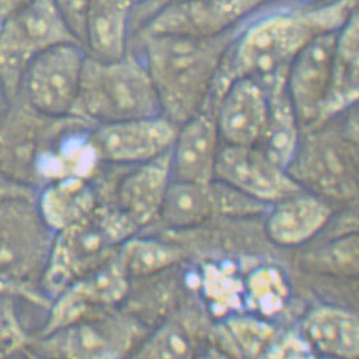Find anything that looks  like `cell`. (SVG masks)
Masks as SVG:
<instances>
[{
	"label": "cell",
	"mask_w": 359,
	"mask_h": 359,
	"mask_svg": "<svg viewBox=\"0 0 359 359\" xmlns=\"http://www.w3.org/2000/svg\"><path fill=\"white\" fill-rule=\"evenodd\" d=\"M31 0H0V25L27 6Z\"/></svg>",
	"instance_id": "836d02e7"
},
{
	"label": "cell",
	"mask_w": 359,
	"mask_h": 359,
	"mask_svg": "<svg viewBox=\"0 0 359 359\" xmlns=\"http://www.w3.org/2000/svg\"><path fill=\"white\" fill-rule=\"evenodd\" d=\"M36 193L32 188L17 184L0 174V201L15 196H34Z\"/></svg>",
	"instance_id": "d6a6232c"
},
{
	"label": "cell",
	"mask_w": 359,
	"mask_h": 359,
	"mask_svg": "<svg viewBox=\"0 0 359 359\" xmlns=\"http://www.w3.org/2000/svg\"><path fill=\"white\" fill-rule=\"evenodd\" d=\"M147 326L121 307L43 335H34L28 355L42 358L133 357Z\"/></svg>",
	"instance_id": "5b68a950"
},
{
	"label": "cell",
	"mask_w": 359,
	"mask_h": 359,
	"mask_svg": "<svg viewBox=\"0 0 359 359\" xmlns=\"http://www.w3.org/2000/svg\"><path fill=\"white\" fill-rule=\"evenodd\" d=\"M67 42L79 43L53 0H31L0 25V78L12 100L28 62L47 48Z\"/></svg>",
	"instance_id": "8992f818"
},
{
	"label": "cell",
	"mask_w": 359,
	"mask_h": 359,
	"mask_svg": "<svg viewBox=\"0 0 359 359\" xmlns=\"http://www.w3.org/2000/svg\"><path fill=\"white\" fill-rule=\"evenodd\" d=\"M55 233L41 215L36 194L0 201V273L40 285Z\"/></svg>",
	"instance_id": "ba28073f"
},
{
	"label": "cell",
	"mask_w": 359,
	"mask_h": 359,
	"mask_svg": "<svg viewBox=\"0 0 359 359\" xmlns=\"http://www.w3.org/2000/svg\"><path fill=\"white\" fill-rule=\"evenodd\" d=\"M86 57L75 42L47 48L28 62L15 97L50 117L73 116Z\"/></svg>",
	"instance_id": "9c48e42d"
},
{
	"label": "cell",
	"mask_w": 359,
	"mask_h": 359,
	"mask_svg": "<svg viewBox=\"0 0 359 359\" xmlns=\"http://www.w3.org/2000/svg\"><path fill=\"white\" fill-rule=\"evenodd\" d=\"M170 182L169 150L156 159L130 167L114 188V203L108 207L137 233L158 217Z\"/></svg>",
	"instance_id": "2e32d148"
},
{
	"label": "cell",
	"mask_w": 359,
	"mask_h": 359,
	"mask_svg": "<svg viewBox=\"0 0 359 359\" xmlns=\"http://www.w3.org/2000/svg\"><path fill=\"white\" fill-rule=\"evenodd\" d=\"M12 98L8 93L7 88L4 86L3 80L0 78V118L7 112L8 108L11 106Z\"/></svg>",
	"instance_id": "e575fe53"
},
{
	"label": "cell",
	"mask_w": 359,
	"mask_h": 359,
	"mask_svg": "<svg viewBox=\"0 0 359 359\" xmlns=\"http://www.w3.org/2000/svg\"><path fill=\"white\" fill-rule=\"evenodd\" d=\"M271 0H182L160 9L135 34L208 39L241 26Z\"/></svg>",
	"instance_id": "7c38bea8"
},
{
	"label": "cell",
	"mask_w": 359,
	"mask_h": 359,
	"mask_svg": "<svg viewBox=\"0 0 359 359\" xmlns=\"http://www.w3.org/2000/svg\"><path fill=\"white\" fill-rule=\"evenodd\" d=\"M53 3L70 32L83 46L86 18L90 0H53Z\"/></svg>",
	"instance_id": "4dcf8cb0"
},
{
	"label": "cell",
	"mask_w": 359,
	"mask_h": 359,
	"mask_svg": "<svg viewBox=\"0 0 359 359\" xmlns=\"http://www.w3.org/2000/svg\"><path fill=\"white\" fill-rule=\"evenodd\" d=\"M42 217L55 233L86 219L100 205L88 177H65L48 182L36 193Z\"/></svg>",
	"instance_id": "7402d4cb"
},
{
	"label": "cell",
	"mask_w": 359,
	"mask_h": 359,
	"mask_svg": "<svg viewBox=\"0 0 359 359\" xmlns=\"http://www.w3.org/2000/svg\"><path fill=\"white\" fill-rule=\"evenodd\" d=\"M158 114L159 100L139 53L130 48L117 60L86 57L74 117L97 126Z\"/></svg>",
	"instance_id": "277c9868"
},
{
	"label": "cell",
	"mask_w": 359,
	"mask_h": 359,
	"mask_svg": "<svg viewBox=\"0 0 359 359\" xmlns=\"http://www.w3.org/2000/svg\"><path fill=\"white\" fill-rule=\"evenodd\" d=\"M358 20V11H355L338 31L329 88L320 109L319 118L313 126L339 117L357 107L359 98Z\"/></svg>",
	"instance_id": "d6986e66"
},
{
	"label": "cell",
	"mask_w": 359,
	"mask_h": 359,
	"mask_svg": "<svg viewBox=\"0 0 359 359\" xmlns=\"http://www.w3.org/2000/svg\"><path fill=\"white\" fill-rule=\"evenodd\" d=\"M337 34L338 31L315 37L288 67L287 93L297 114L301 131L313 126L319 118L330 81Z\"/></svg>",
	"instance_id": "5bb4252c"
},
{
	"label": "cell",
	"mask_w": 359,
	"mask_h": 359,
	"mask_svg": "<svg viewBox=\"0 0 359 359\" xmlns=\"http://www.w3.org/2000/svg\"><path fill=\"white\" fill-rule=\"evenodd\" d=\"M221 145L212 111L203 108L180 123L170 149L172 180L194 183L215 180Z\"/></svg>",
	"instance_id": "e0dca14e"
},
{
	"label": "cell",
	"mask_w": 359,
	"mask_h": 359,
	"mask_svg": "<svg viewBox=\"0 0 359 359\" xmlns=\"http://www.w3.org/2000/svg\"><path fill=\"white\" fill-rule=\"evenodd\" d=\"M293 1H301V3H318V1H323V0H293Z\"/></svg>",
	"instance_id": "d590c367"
},
{
	"label": "cell",
	"mask_w": 359,
	"mask_h": 359,
	"mask_svg": "<svg viewBox=\"0 0 359 359\" xmlns=\"http://www.w3.org/2000/svg\"><path fill=\"white\" fill-rule=\"evenodd\" d=\"M120 244L98 205L86 219L55 233L41 290L53 301L69 285L112 259Z\"/></svg>",
	"instance_id": "52a82bcc"
},
{
	"label": "cell",
	"mask_w": 359,
	"mask_h": 359,
	"mask_svg": "<svg viewBox=\"0 0 359 359\" xmlns=\"http://www.w3.org/2000/svg\"><path fill=\"white\" fill-rule=\"evenodd\" d=\"M177 1H182V0H147L144 3L133 4V20H131L133 34L136 31H139L141 27L144 26L147 20L153 17L154 14L159 12L160 9L167 7L169 4L177 3Z\"/></svg>",
	"instance_id": "1f68e13d"
},
{
	"label": "cell",
	"mask_w": 359,
	"mask_h": 359,
	"mask_svg": "<svg viewBox=\"0 0 359 359\" xmlns=\"http://www.w3.org/2000/svg\"><path fill=\"white\" fill-rule=\"evenodd\" d=\"M131 282L114 258L88 273L53 297L46 319L34 335H43L81 320L118 309L125 302Z\"/></svg>",
	"instance_id": "30bf717a"
},
{
	"label": "cell",
	"mask_w": 359,
	"mask_h": 359,
	"mask_svg": "<svg viewBox=\"0 0 359 359\" xmlns=\"http://www.w3.org/2000/svg\"><path fill=\"white\" fill-rule=\"evenodd\" d=\"M287 169L260 147L222 144L215 180L271 206L277 201L304 191Z\"/></svg>",
	"instance_id": "4fadbf2b"
},
{
	"label": "cell",
	"mask_w": 359,
	"mask_h": 359,
	"mask_svg": "<svg viewBox=\"0 0 359 359\" xmlns=\"http://www.w3.org/2000/svg\"><path fill=\"white\" fill-rule=\"evenodd\" d=\"M240 27L208 39L175 34L131 37L130 48L147 67L163 116L180 125L206 107L221 62Z\"/></svg>",
	"instance_id": "7a4b0ae2"
},
{
	"label": "cell",
	"mask_w": 359,
	"mask_h": 359,
	"mask_svg": "<svg viewBox=\"0 0 359 359\" xmlns=\"http://www.w3.org/2000/svg\"><path fill=\"white\" fill-rule=\"evenodd\" d=\"M133 3L130 0H90L83 47L97 60H117L130 50Z\"/></svg>",
	"instance_id": "ffe728a7"
},
{
	"label": "cell",
	"mask_w": 359,
	"mask_h": 359,
	"mask_svg": "<svg viewBox=\"0 0 359 359\" xmlns=\"http://www.w3.org/2000/svg\"><path fill=\"white\" fill-rule=\"evenodd\" d=\"M248 288L259 311L271 313L277 311L286 299V283L280 274L271 268L262 269L250 277Z\"/></svg>",
	"instance_id": "f1b7e54d"
},
{
	"label": "cell",
	"mask_w": 359,
	"mask_h": 359,
	"mask_svg": "<svg viewBox=\"0 0 359 359\" xmlns=\"http://www.w3.org/2000/svg\"><path fill=\"white\" fill-rule=\"evenodd\" d=\"M332 216L325 200L305 191L294 193L266 210V236L276 245H304L325 229Z\"/></svg>",
	"instance_id": "ac0fdd59"
},
{
	"label": "cell",
	"mask_w": 359,
	"mask_h": 359,
	"mask_svg": "<svg viewBox=\"0 0 359 359\" xmlns=\"http://www.w3.org/2000/svg\"><path fill=\"white\" fill-rule=\"evenodd\" d=\"M1 297H13L22 302L40 307L45 311L51 304V299L41 290L40 285L17 280L4 273H0V299Z\"/></svg>",
	"instance_id": "f546056e"
},
{
	"label": "cell",
	"mask_w": 359,
	"mask_h": 359,
	"mask_svg": "<svg viewBox=\"0 0 359 359\" xmlns=\"http://www.w3.org/2000/svg\"><path fill=\"white\" fill-rule=\"evenodd\" d=\"M193 344L180 320L170 319L147 333L133 352L136 358H186L192 357Z\"/></svg>",
	"instance_id": "484cf974"
},
{
	"label": "cell",
	"mask_w": 359,
	"mask_h": 359,
	"mask_svg": "<svg viewBox=\"0 0 359 359\" xmlns=\"http://www.w3.org/2000/svg\"><path fill=\"white\" fill-rule=\"evenodd\" d=\"M20 299H0V358L28 355L34 334L29 333L20 316Z\"/></svg>",
	"instance_id": "83f0119b"
},
{
	"label": "cell",
	"mask_w": 359,
	"mask_h": 359,
	"mask_svg": "<svg viewBox=\"0 0 359 359\" xmlns=\"http://www.w3.org/2000/svg\"><path fill=\"white\" fill-rule=\"evenodd\" d=\"M131 3L133 4H139V3H144V1H147V0H130Z\"/></svg>",
	"instance_id": "8d00e7d4"
},
{
	"label": "cell",
	"mask_w": 359,
	"mask_h": 359,
	"mask_svg": "<svg viewBox=\"0 0 359 359\" xmlns=\"http://www.w3.org/2000/svg\"><path fill=\"white\" fill-rule=\"evenodd\" d=\"M212 112L222 144L260 147L268 121V95L258 80H233L221 94Z\"/></svg>",
	"instance_id": "9a60e30c"
},
{
	"label": "cell",
	"mask_w": 359,
	"mask_h": 359,
	"mask_svg": "<svg viewBox=\"0 0 359 359\" xmlns=\"http://www.w3.org/2000/svg\"><path fill=\"white\" fill-rule=\"evenodd\" d=\"M182 257L180 246L137 233L122 241L116 252V259L130 282L153 278L177 266Z\"/></svg>",
	"instance_id": "d4e9b609"
},
{
	"label": "cell",
	"mask_w": 359,
	"mask_h": 359,
	"mask_svg": "<svg viewBox=\"0 0 359 359\" xmlns=\"http://www.w3.org/2000/svg\"><path fill=\"white\" fill-rule=\"evenodd\" d=\"M89 122L74 116L50 117L14 97L0 118V174L36 192L61 177L67 140Z\"/></svg>",
	"instance_id": "3957f363"
},
{
	"label": "cell",
	"mask_w": 359,
	"mask_h": 359,
	"mask_svg": "<svg viewBox=\"0 0 359 359\" xmlns=\"http://www.w3.org/2000/svg\"><path fill=\"white\" fill-rule=\"evenodd\" d=\"M299 334L316 355L344 359L358 357V318L344 309L315 307L301 321Z\"/></svg>",
	"instance_id": "44dd1931"
},
{
	"label": "cell",
	"mask_w": 359,
	"mask_h": 359,
	"mask_svg": "<svg viewBox=\"0 0 359 359\" xmlns=\"http://www.w3.org/2000/svg\"><path fill=\"white\" fill-rule=\"evenodd\" d=\"M226 333L238 351L246 357H260L268 352L278 334L276 327L255 316H236L226 321Z\"/></svg>",
	"instance_id": "4316f807"
},
{
	"label": "cell",
	"mask_w": 359,
	"mask_h": 359,
	"mask_svg": "<svg viewBox=\"0 0 359 359\" xmlns=\"http://www.w3.org/2000/svg\"><path fill=\"white\" fill-rule=\"evenodd\" d=\"M268 121L260 147L280 165L288 168L299 147L301 126L292 102L287 93L286 78L266 86Z\"/></svg>",
	"instance_id": "603a6c76"
},
{
	"label": "cell",
	"mask_w": 359,
	"mask_h": 359,
	"mask_svg": "<svg viewBox=\"0 0 359 359\" xmlns=\"http://www.w3.org/2000/svg\"><path fill=\"white\" fill-rule=\"evenodd\" d=\"M358 11V0L301 3L271 0L241 25L227 48L206 107H213L233 80L253 78L262 86L287 78L301 50L320 34L339 31Z\"/></svg>",
	"instance_id": "6da1fadb"
},
{
	"label": "cell",
	"mask_w": 359,
	"mask_h": 359,
	"mask_svg": "<svg viewBox=\"0 0 359 359\" xmlns=\"http://www.w3.org/2000/svg\"><path fill=\"white\" fill-rule=\"evenodd\" d=\"M217 215L215 183H194L173 180L156 219L167 229H191Z\"/></svg>",
	"instance_id": "cb8c5ba5"
},
{
	"label": "cell",
	"mask_w": 359,
	"mask_h": 359,
	"mask_svg": "<svg viewBox=\"0 0 359 359\" xmlns=\"http://www.w3.org/2000/svg\"><path fill=\"white\" fill-rule=\"evenodd\" d=\"M163 114L92 127L89 142L100 163L133 167L167 154L178 131Z\"/></svg>",
	"instance_id": "8fae6325"
}]
</instances>
